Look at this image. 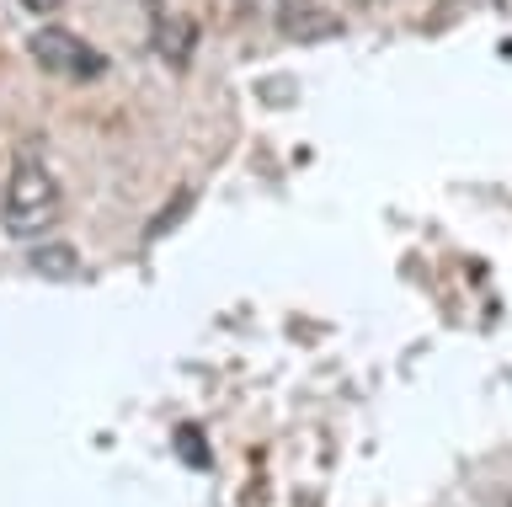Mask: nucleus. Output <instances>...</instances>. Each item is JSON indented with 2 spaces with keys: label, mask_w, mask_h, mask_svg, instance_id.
<instances>
[{
  "label": "nucleus",
  "mask_w": 512,
  "mask_h": 507,
  "mask_svg": "<svg viewBox=\"0 0 512 507\" xmlns=\"http://www.w3.org/2000/svg\"><path fill=\"white\" fill-rule=\"evenodd\" d=\"M59 219H64V198H59L54 171H48L38 155H22L6 177L0 225H6V235H16V241H38V235H48Z\"/></svg>",
  "instance_id": "nucleus-1"
},
{
  "label": "nucleus",
  "mask_w": 512,
  "mask_h": 507,
  "mask_svg": "<svg viewBox=\"0 0 512 507\" xmlns=\"http://www.w3.org/2000/svg\"><path fill=\"white\" fill-rule=\"evenodd\" d=\"M27 267H32V273H38V278H80V257H75V251L70 246H38V251H32V257H27Z\"/></svg>",
  "instance_id": "nucleus-4"
},
{
  "label": "nucleus",
  "mask_w": 512,
  "mask_h": 507,
  "mask_svg": "<svg viewBox=\"0 0 512 507\" xmlns=\"http://www.w3.org/2000/svg\"><path fill=\"white\" fill-rule=\"evenodd\" d=\"M16 6H22V11H32V17H48V11H59L64 0H16Z\"/></svg>",
  "instance_id": "nucleus-5"
},
{
  "label": "nucleus",
  "mask_w": 512,
  "mask_h": 507,
  "mask_svg": "<svg viewBox=\"0 0 512 507\" xmlns=\"http://www.w3.org/2000/svg\"><path fill=\"white\" fill-rule=\"evenodd\" d=\"M32 65L43 75H59V81H86V75H102V54L91 43H80L70 27H38L27 43Z\"/></svg>",
  "instance_id": "nucleus-2"
},
{
  "label": "nucleus",
  "mask_w": 512,
  "mask_h": 507,
  "mask_svg": "<svg viewBox=\"0 0 512 507\" xmlns=\"http://www.w3.org/2000/svg\"><path fill=\"white\" fill-rule=\"evenodd\" d=\"M278 27H283V38H294V43H320V38L342 33V17L326 6H315V0H288Z\"/></svg>",
  "instance_id": "nucleus-3"
}]
</instances>
